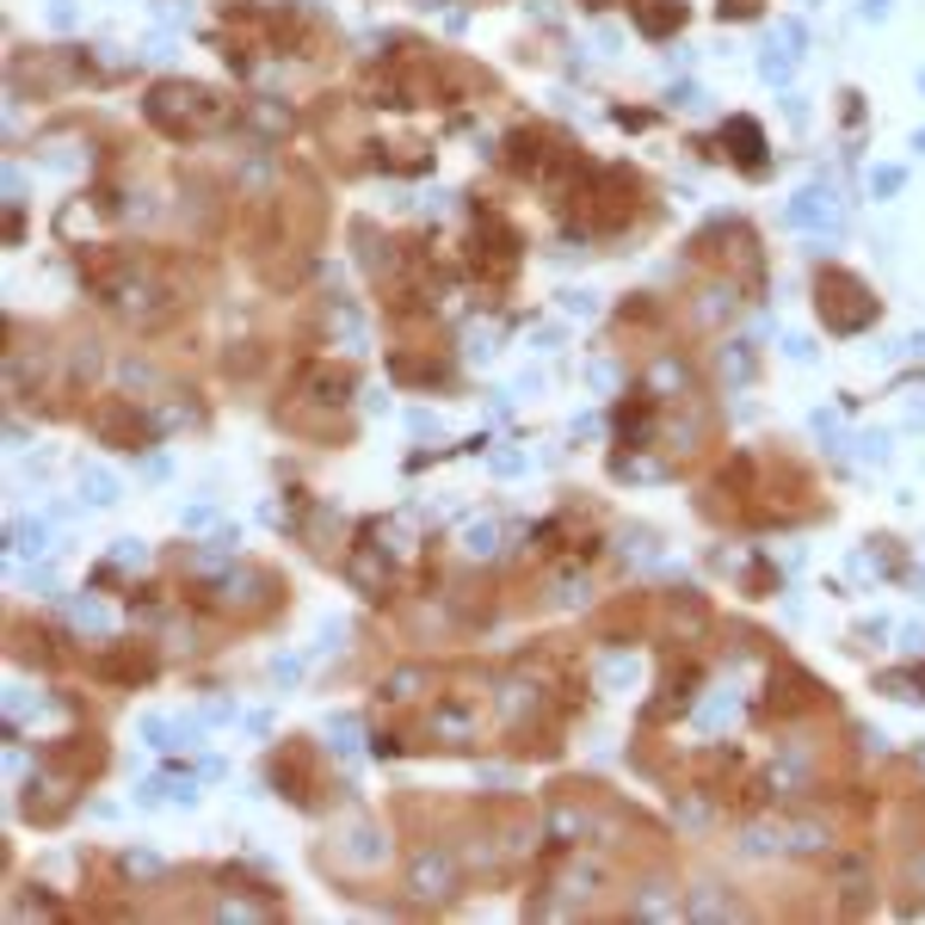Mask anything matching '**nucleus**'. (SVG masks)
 <instances>
[{"label": "nucleus", "instance_id": "17", "mask_svg": "<svg viewBox=\"0 0 925 925\" xmlns=\"http://www.w3.org/2000/svg\"><path fill=\"white\" fill-rule=\"evenodd\" d=\"M630 913H635V919H679V913H685V900H679V895H666L661 883H648L642 895L630 900Z\"/></svg>", "mask_w": 925, "mask_h": 925}, {"label": "nucleus", "instance_id": "23", "mask_svg": "<svg viewBox=\"0 0 925 925\" xmlns=\"http://www.w3.org/2000/svg\"><path fill=\"white\" fill-rule=\"evenodd\" d=\"M43 543H50V530H43V525H13V549H19V555L43 549Z\"/></svg>", "mask_w": 925, "mask_h": 925}, {"label": "nucleus", "instance_id": "7", "mask_svg": "<svg viewBox=\"0 0 925 925\" xmlns=\"http://www.w3.org/2000/svg\"><path fill=\"white\" fill-rule=\"evenodd\" d=\"M432 740L438 747H469V740L481 734V710L476 703H457V698H445V703H432Z\"/></svg>", "mask_w": 925, "mask_h": 925}, {"label": "nucleus", "instance_id": "4", "mask_svg": "<svg viewBox=\"0 0 925 925\" xmlns=\"http://www.w3.org/2000/svg\"><path fill=\"white\" fill-rule=\"evenodd\" d=\"M87 426H93V438H106V445H118V450H143L148 438H155V426H148L143 413H136V401H124V396H106L87 413Z\"/></svg>", "mask_w": 925, "mask_h": 925}, {"label": "nucleus", "instance_id": "15", "mask_svg": "<svg viewBox=\"0 0 925 925\" xmlns=\"http://www.w3.org/2000/svg\"><path fill=\"white\" fill-rule=\"evenodd\" d=\"M796 43H802V31H796V26H783L778 38L766 43V56H759V68H766V80H790L796 56H802V50H796Z\"/></svg>", "mask_w": 925, "mask_h": 925}, {"label": "nucleus", "instance_id": "1", "mask_svg": "<svg viewBox=\"0 0 925 925\" xmlns=\"http://www.w3.org/2000/svg\"><path fill=\"white\" fill-rule=\"evenodd\" d=\"M143 118L167 143H198V136H216L228 124H241V106L211 87H198V80H155L143 99Z\"/></svg>", "mask_w": 925, "mask_h": 925}, {"label": "nucleus", "instance_id": "12", "mask_svg": "<svg viewBox=\"0 0 925 925\" xmlns=\"http://www.w3.org/2000/svg\"><path fill=\"white\" fill-rule=\"evenodd\" d=\"M796 228H839V204H833V185H808L802 198L790 204Z\"/></svg>", "mask_w": 925, "mask_h": 925}, {"label": "nucleus", "instance_id": "19", "mask_svg": "<svg viewBox=\"0 0 925 925\" xmlns=\"http://www.w3.org/2000/svg\"><path fill=\"white\" fill-rule=\"evenodd\" d=\"M494 549H500V525H494V518H476V525L463 530V555H476V562H488Z\"/></svg>", "mask_w": 925, "mask_h": 925}, {"label": "nucleus", "instance_id": "3", "mask_svg": "<svg viewBox=\"0 0 925 925\" xmlns=\"http://www.w3.org/2000/svg\"><path fill=\"white\" fill-rule=\"evenodd\" d=\"M463 888V870L445 846H420L408 858V895L413 900H450Z\"/></svg>", "mask_w": 925, "mask_h": 925}, {"label": "nucleus", "instance_id": "16", "mask_svg": "<svg viewBox=\"0 0 925 925\" xmlns=\"http://www.w3.org/2000/svg\"><path fill=\"white\" fill-rule=\"evenodd\" d=\"M328 333H340V352H370V328L352 303H328Z\"/></svg>", "mask_w": 925, "mask_h": 925}, {"label": "nucleus", "instance_id": "8", "mask_svg": "<svg viewBox=\"0 0 925 925\" xmlns=\"http://www.w3.org/2000/svg\"><path fill=\"white\" fill-rule=\"evenodd\" d=\"M296 396L315 401V408H345V396H352V377L333 364H303L296 370Z\"/></svg>", "mask_w": 925, "mask_h": 925}, {"label": "nucleus", "instance_id": "29", "mask_svg": "<svg viewBox=\"0 0 925 925\" xmlns=\"http://www.w3.org/2000/svg\"><path fill=\"white\" fill-rule=\"evenodd\" d=\"M888 13V0H864V19H883Z\"/></svg>", "mask_w": 925, "mask_h": 925}, {"label": "nucleus", "instance_id": "21", "mask_svg": "<svg viewBox=\"0 0 925 925\" xmlns=\"http://www.w3.org/2000/svg\"><path fill=\"white\" fill-rule=\"evenodd\" d=\"M80 494H87L93 506H111L118 500V481H111L106 469H80Z\"/></svg>", "mask_w": 925, "mask_h": 925}, {"label": "nucleus", "instance_id": "25", "mask_svg": "<svg viewBox=\"0 0 925 925\" xmlns=\"http://www.w3.org/2000/svg\"><path fill=\"white\" fill-rule=\"evenodd\" d=\"M130 562H136V568H143V562H148V549H143V543H136V537H124L118 549H111V568H130Z\"/></svg>", "mask_w": 925, "mask_h": 925}, {"label": "nucleus", "instance_id": "18", "mask_svg": "<svg viewBox=\"0 0 925 925\" xmlns=\"http://www.w3.org/2000/svg\"><path fill=\"white\" fill-rule=\"evenodd\" d=\"M426 685H432V666H401V673L383 679V703H413Z\"/></svg>", "mask_w": 925, "mask_h": 925}, {"label": "nucleus", "instance_id": "11", "mask_svg": "<svg viewBox=\"0 0 925 925\" xmlns=\"http://www.w3.org/2000/svg\"><path fill=\"white\" fill-rule=\"evenodd\" d=\"M333 851H340L345 864H358V870H377V864L389 858V839H383V827H364V820H358V827L345 833Z\"/></svg>", "mask_w": 925, "mask_h": 925}, {"label": "nucleus", "instance_id": "20", "mask_svg": "<svg viewBox=\"0 0 925 925\" xmlns=\"http://www.w3.org/2000/svg\"><path fill=\"white\" fill-rule=\"evenodd\" d=\"M734 715H740V703H734V691L722 685V691H715L710 703H703V715H698V722H703V728H710V734H715V728H722V722H734Z\"/></svg>", "mask_w": 925, "mask_h": 925}, {"label": "nucleus", "instance_id": "22", "mask_svg": "<svg viewBox=\"0 0 925 925\" xmlns=\"http://www.w3.org/2000/svg\"><path fill=\"white\" fill-rule=\"evenodd\" d=\"M722 370L734 377V383H747V377H753V352H747V345H722Z\"/></svg>", "mask_w": 925, "mask_h": 925}, {"label": "nucleus", "instance_id": "13", "mask_svg": "<svg viewBox=\"0 0 925 925\" xmlns=\"http://www.w3.org/2000/svg\"><path fill=\"white\" fill-rule=\"evenodd\" d=\"M635 26L642 38H673L685 26V0H635Z\"/></svg>", "mask_w": 925, "mask_h": 925}, {"label": "nucleus", "instance_id": "9", "mask_svg": "<svg viewBox=\"0 0 925 925\" xmlns=\"http://www.w3.org/2000/svg\"><path fill=\"white\" fill-rule=\"evenodd\" d=\"M648 396H654V401H691V396H698V377H691L685 358L661 352L654 364H648Z\"/></svg>", "mask_w": 925, "mask_h": 925}, {"label": "nucleus", "instance_id": "2", "mask_svg": "<svg viewBox=\"0 0 925 925\" xmlns=\"http://www.w3.org/2000/svg\"><path fill=\"white\" fill-rule=\"evenodd\" d=\"M815 309H820V321H827V333H864L876 321L870 284H864L858 272H839V265H827V272L815 278Z\"/></svg>", "mask_w": 925, "mask_h": 925}, {"label": "nucleus", "instance_id": "26", "mask_svg": "<svg viewBox=\"0 0 925 925\" xmlns=\"http://www.w3.org/2000/svg\"><path fill=\"white\" fill-rule=\"evenodd\" d=\"M623 679H635V654H611L605 661V685H623Z\"/></svg>", "mask_w": 925, "mask_h": 925}, {"label": "nucleus", "instance_id": "32", "mask_svg": "<svg viewBox=\"0 0 925 925\" xmlns=\"http://www.w3.org/2000/svg\"><path fill=\"white\" fill-rule=\"evenodd\" d=\"M919 87H925V75H919Z\"/></svg>", "mask_w": 925, "mask_h": 925}, {"label": "nucleus", "instance_id": "30", "mask_svg": "<svg viewBox=\"0 0 925 925\" xmlns=\"http://www.w3.org/2000/svg\"><path fill=\"white\" fill-rule=\"evenodd\" d=\"M913 148H925V130H919V136H913Z\"/></svg>", "mask_w": 925, "mask_h": 925}, {"label": "nucleus", "instance_id": "24", "mask_svg": "<svg viewBox=\"0 0 925 925\" xmlns=\"http://www.w3.org/2000/svg\"><path fill=\"white\" fill-rule=\"evenodd\" d=\"M883 691H888V698H925L913 673H883Z\"/></svg>", "mask_w": 925, "mask_h": 925}, {"label": "nucleus", "instance_id": "10", "mask_svg": "<svg viewBox=\"0 0 925 925\" xmlns=\"http://www.w3.org/2000/svg\"><path fill=\"white\" fill-rule=\"evenodd\" d=\"M241 124H247L260 143H284V136H291V106H284V99H247V106H241Z\"/></svg>", "mask_w": 925, "mask_h": 925}, {"label": "nucleus", "instance_id": "6", "mask_svg": "<svg viewBox=\"0 0 925 925\" xmlns=\"http://www.w3.org/2000/svg\"><path fill=\"white\" fill-rule=\"evenodd\" d=\"M734 309H740L734 278H710V284H698V291H691V328L715 333L722 321H734Z\"/></svg>", "mask_w": 925, "mask_h": 925}, {"label": "nucleus", "instance_id": "31", "mask_svg": "<svg viewBox=\"0 0 925 925\" xmlns=\"http://www.w3.org/2000/svg\"><path fill=\"white\" fill-rule=\"evenodd\" d=\"M919 771H925V753H919Z\"/></svg>", "mask_w": 925, "mask_h": 925}, {"label": "nucleus", "instance_id": "5", "mask_svg": "<svg viewBox=\"0 0 925 925\" xmlns=\"http://www.w3.org/2000/svg\"><path fill=\"white\" fill-rule=\"evenodd\" d=\"M278 593V581L265 568H228L223 581H216V605L223 611H265Z\"/></svg>", "mask_w": 925, "mask_h": 925}, {"label": "nucleus", "instance_id": "14", "mask_svg": "<svg viewBox=\"0 0 925 925\" xmlns=\"http://www.w3.org/2000/svg\"><path fill=\"white\" fill-rule=\"evenodd\" d=\"M685 913H691V919H740L747 907H740L734 895H722L715 883H703V888H691V895H685Z\"/></svg>", "mask_w": 925, "mask_h": 925}, {"label": "nucleus", "instance_id": "28", "mask_svg": "<svg viewBox=\"0 0 925 925\" xmlns=\"http://www.w3.org/2000/svg\"><path fill=\"white\" fill-rule=\"evenodd\" d=\"M715 13H722V19H759V0H722Z\"/></svg>", "mask_w": 925, "mask_h": 925}, {"label": "nucleus", "instance_id": "27", "mask_svg": "<svg viewBox=\"0 0 925 925\" xmlns=\"http://www.w3.org/2000/svg\"><path fill=\"white\" fill-rule=\"evenodd\" d=\"M900 179H907L900 167H876L870 173V192H883V198H888V192H900Z\"/></svg>", "mask_w": 925, "mask_h": 925}]
</instances>
